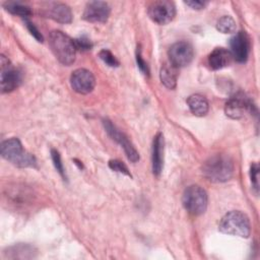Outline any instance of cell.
Returning <instances> with one entry per match:
<instances>
[{"label": "cell", "mask_w": 260, "mask_h": 260, "mask_svg": "<svg viewBox=\"0 0 260 260\" xmlns=\"http://www.w3.org/2000/svg\"><path fill=\"white\" fill-rule=\"evenodd\" d=\"M202 172L211 182H225L233 177L234 162L228 155L215 154L203 164Z\"/></svg>", "instance_id": "6da1fadb"}, {"label": "cell", "mask_w": 260, "mask_h": 260, "mask_svg": "<svg viewBox=\"0 0 260 260\" xmlns=\"http://www.w3.org/2000/svg\"><path fill=\"white\" fill-rule=\"evenodd\" d=\"M49 46L57 60L66 66L75 61L76 47L74 40L60 30H53L49 35Z\"/></svg>", "instance_id": "7a4b0ae2"}, {"label": "cell", "mask_w": 260, "mask_h": 260, "mask_svg": "<svg viewBox=\"0 0 260 260\" xmlns=\"http://www.w3.org/2000/svg\"><path fill=\"white\" fill-rule=\"evenodd\" d=\"M1 155L6 160L10 161L19 168H36V157L27 152L18 138H10L2 142L1 144Z\"/></svg>", "instance_id": "3957f363"}, {"label": "cell", "mask_w": 260, "mask_h": 260, "mask_svg": "<svg viewBox=\"0 0 260 260\" xmlns=\"http://www.w3.org/2000/svg\"><path fill=\"white\" fill-rule=\"evenodd\" d=\"M219 231L223 234L248 238L251 232L249 218L245 213L239 210H233L221 218Z\"/></svg>", "instance_id": "277c9868"}, {"label": "cell", "mask_w": 260, "mask_h": 260, "mask_svg": "<svg viewBox=\"0 0 260 260\" xmlns=\"http://www.w3.org/2000/svg\"><path fill=\"white\" fill-rule=\"evenodd\" d=\"M207 194L203 188L198 185L187 187L183 193L182 202L185 209L192 215H200L207 208Z\"/></svg>", "instance_id": "5b68a950"}, {"label": "cell", "mask_w": 260, "mask_h": 260, "mask_svg": "<svg viewBox=\"0 0 260 260\" xmlns=\"http://www.w3.org/2000/svg\"><path fill=\"white\" fill-rule=\"evenodd\" d=\"M149 17L158 24H167L172 21L176 15L175 4L167 0L151 2L147 9Z\"/></svg>", "instance_id": "8992f818"}, {"label": "cell", "mask_w": 260, "mask_h": 260, "mask_svg": "<svg viewBox=\"0 0 260 260\" xmlns=\"http://www.w3.org/2000/svg\"><path fill=\"white\" fill-rule=\"evenodd\" d=\"M0 67H1V91L9 92L15 89L21 82L20 72L12 66L10 61L4 56L1 55L0 58Z\"/></svg>", "instance_id": "52a82bcc"}, {"label": "cell", "mask_w": 260, "mask_h": 260, "mask_svg": "<svg viewBox=\"0 0 260 260\" xmlns=\"http://www.w3.org/2000/svg\"><path fill=\"white\" fill-rule=\"evenodd\" d=\"M170 63L176 68L188 65L194 56L193 47L187 42H178L171 46L169 52Z\"/></svg>", "instance_id": "ba28073f"}, {"label": "cell", "mask_w": 260, "mask_h": 260, "mask_svg": "<svg viewBox=\"0 0 260 260\" xmlns=\"http://www.w3.org/2000/svg\"><path fill=\"white\" fill-rule=\"evenodd\" d=\"M70 83L72 88L81 94H86L92 91L95 85V79L93 74L84 68H78L74 70L70 77Z\"/></svg>", "instance_id": "9c48e42d"}, {"label": "cell", "mask_w": 260, "mask_h": 260, "mask_svg": "<svg viewBox=\"0 0 260 260\" xmlns=\"http://www.w3.org/2000/svg\"><path fill=\"white\" fill-rule=\"evenodd\" d=\"M253 105L251 101L243 93H237L225 104V114L232 119H240L247 112H252Z\"/></svg>", "instance_id": "30bf717a"}, {"label": "cell", "mask_w": 260, "mask_h": 260, "mask_svg": "<svg viewBox=\"0 0 260 260\" xmlns=\"http://www.w3.org/2000/svg\"><path fill=\"white\" fill-rule=\"evenodd\" d=\"M104 126L106 131L108 132V134L115 140L117 141L124 149L127 157L129 160H131L132 162H136L139 159V154L137 152V150L134 148V146L132 145V143L129 141V139L125 136L124 133L120 132L113 124L111 121L109 120H104Z\"/></svg>", "instance_id": "8fae6325"}, {"label": "cell", "mask_w": 260, "mask_h": 260, "mask_svg": "<svg viewBox=\"0 0 260 260\" xmlns=\"http://www.w3.org/2000/svg\"><path fill=\"white\" fill-rule=\"evenodd\" d=\"M110 6L104 1H90L86 4L82 17L89 22H105L110 16Z\"/></svg>", "instance_id": "7c38bea8"}, {"label": "cell", "mask_w": 260, "mask_h": 260, "mask_svg": "<svg viewBox=\"0 0 260 260\" xmlns=\"http://www.w3.org/2000/svg\"><path fill=\"white\" fill-rule=\"evenodd\" d=\"M230 46H231L230 52L233 56V59H235L237 62H240V63L246 62L249 55V49H250L249 38L246 35V32L245 31L237 32L231 39Z\"/></svg>", "instance_id": "4fadbf2b"}, {"label": "cell", "mask_w": 260, "mask_h": 260, "mask_svg": "<svg viewBox=\"0 0 260 260\" xmlns=\"http://www.w3.org/2000/svg\"><path fill=\"white\" fill-rule=\"evenodd\" d=\"M44 14L60 23H70L72 21L71 9L63 3H49Z\"/></svg>", "instance_id": "5bb4252c"}, {"label": "cell", "mask_w": 260, "mask_h": 260, "mask_svg": "<svg viewBox=\"0 0 260 260\" xmlns=\"http://www.w3.org/2000/svg\"><path fill=\"white\" fill-rule=\"evenodd\" d=\"M151 161L153 175L159 176L164 165V136L161 133H157L153 139Z\"/></svg>", "instance_id": "9a60e30c"}, {"label": "cell", "mask_w": 260, "mask_h": 260, "mask_svg": "<svg viewBox=\"0 0 260 260\" xmlns=\"http://www.w3.org/2000/svg\"><path fill=\"white\" fill-rule=\"evenodd\" d=\"M233 61L231 52L224 48H215L208 56V64L211 69L218 70L229 66Z\"/></svg>", "instance_id": "2e32d148"}, {"label": "cell", "mask_w": 260, "mask_h": 260, "mask_svg": "<svg viewBox=\"0 0 260 260\" xmlns=\"http://www.w3.org/2000/svg\"><path fill=\"white\" fill-rule=\"evenodd\" d=\"M188 107L192 114L197 117L205 116L208 113L209 105L207 100L201 94H192L187 100Z\"/></svg>", "instance_id": "e0dca14e"}, {"label": "cell", "mask_w": 260, "mask_h": 260, "mask_svg": "<svg viewBox=\"0 0 260 260\" xmlns=\"http://www.w3.org/2000/svg\"><path fill=\"white\" fill-rule=\"evenodd\" d=\"M159 77L166 87L170 89L175 88L177 84V77H178L177 68L173 66L171 63L164 64L160 68Z\"/></svg>", "instance_id": "ac0fdd59"}, {"label": "cell", "mask_w": 260, "mask_h": 260, "mask_svg": "<svg viewBox=\"0 0 260 260\" xmlns=\"http://www.w3.org/2000/svg\"><path fill=\"white\" fill-rule=\"evenodd\" d=\"M4 7L7 11L14 15H19L23 17H27L31 14V10L27 5H24L20 2H6Z\"/></svg>", "instance_id": "d6986e66"}, {"label": "cell", "mask_w": 260, "mask_h": 260, "mask_svg": "<svg viewBox=\"0 0 260 260\" xmlns=\"http://www.w3.org/2000/svg\"><path fill=\"white\" fill-rule=\"evenodd\" d=\"M216 28L222 34H233L236 30V21L230 15H224L217 20Z\"/></svg>", "instance_id": "ffe728a7"}, {"label": "cell", "mask_w": 260, "mask_h": 260, "mask_svg": "<svg viewBox=\"0 0 260 260\" xmlns=\"http://www.w3.org/2000/svg\"><path fill=\"white\" fill-rule=\"evenodd\" d=\"M99 56L107 65H109L111 67L119 66V61L116 59V57L109 50H106V49L102 50L99 53Z\"/></svg>", "instance_id": "44dd1931"}, {"label": "cell", "mask_w": 260, "mask_h": 260, "mask_svg": "<svg viewBox=\"0 0 260 260\" xmlns=\"http://www.w3.org/2000/svg\"><path fill=\"white\" fill-rule=\"evenodd\" d=\"M109 167L113 170V171H116V172H119V173H122L124 175H127L129 177H131V174L130 172L128 171L127 167L120 160L118 159H112L109 161Z\"/></svg>", "instance_id": "7402d4cb"}, {"label": "cell", "mask_w": 260, "mask_h": 260, "mask_svg": "<svg viewBox=\"0 0 260 260\" xmlns=\"http://www.w3.org/2000/svg\"><path fill=\"white\" fill-rule=\"evenodd\" d=\"M51 154H52V160L54 162V166H55L56 170L59 172V174L63 178H65V171H64V168H63V164L61 162V157H60L59 152L55 149H52Z\"/></svg>", "instance_id": "603a6c76"}, {"label": "cell", "mask_w": 260, "mask_h": 260, "mask_svg": "<svg viewBox=\"0 0 260 260\" xmlns=\"http://www.w3.org/2000/svg\"><path fill=\"white\" fill-rule=\"evenodd\" d=\"M74 44H75L76 49L82 50V51L90 50L91 47H92L90 41L87 38H85V37H81V38H78V39L74 40Z\"/></svg>", "instance_id": "cb8c5ba5"}, {"label": "cell", "mask_w": 260, "mask_h": 260, "mask_svg": "<svg viewBox=\"0 0 260 260\" xmlns=\"http://www.w3.org/2000/svg\"><path fill=\"white\" fill-rule=\"evenodd\" d=\"M258 174H259V167L257 164H253L251 166L250 170V176H251V182L254 187V189L258 192L259 189V182H258Z\"/></svg>", "instance_id": "d4e9b609"}, {"label": "cell", "mask_w": 260, "mask_h": 260, "mask_svg": "<svg viewBox=\"0 0 260 260\" xmlns=\"http://www.w3.org/2000/svg\"><path fill=\"white\" fill-rule=\"evenodd\" d=\"M25 25H26L27 29L29 30V32L37 39L38 42H43V37H42L41 32L39 31V29L35 26L34 23H31L29 20L25 19Z\"/></svg>", "instance_id": "484cf974"}, {"label": "cell", "mask_w": 260, "mask_h": 260, "mask_svg": "<svg viewBox=\"0 0 260 260\" xmlns=\"http://www.w3.org/2000/svg\"><path fill=\"white\" fill-rule=\"evenodd\" d=\"M136 61H137V65H138L139 69H140L144 74H148V73H149L148 66H147L146 62L142 59V57H141V55H140V50L137 51V54H136Z\"/></svg>", "instance_id": "4316f807"}, {"label": "cell", "mask_w": 260, "mask_h": 260, "mask_svg": "<svg viewBox=\"0 0 260 260\" xmlns=\"http://www.w3.org/2000/svg\"><path fill=\"white\" fill-rule=\"evenodd\" d=\"M185 4L188 5V6H190V7L193 8V9L199 10V9L204 8V7L207 5V2H205V1H200V0H191V1H185Z\"/></svg>", "instance_id": "83f0119b"}]
</instances>
